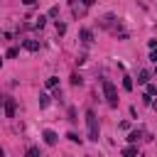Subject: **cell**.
Segmentation results:
<instances>
[{
  "label": "cell",
  "mask_w": 157,
  "mask_h": 157,
  "mask_svg": "<svg viewBox=\"0 0 157 157\" xmlns=\"http://www.w3.org/2000/svg\"><path fill=\"white\" fill-rule=\"evenodd\" d=\"M101 86H103V93H105L108 105H110V108H118V88H115V83H113L110 78H103Z\"/></svg>",
  "instance_id": "1"
},
{
  "label": "cell",
  "mask_w": 157,
  "mask_h": 157,
  "mask_svg": "<svg viewBox=\"0 0 157 157\" xmlns=\"http://www.w3.org/2000/svg\"><path fill=\"white\" fill-rule=\"evenodd\" d=\"M86 128H88V140L98 142L101 130H98V118H96V113H93V110H86Z\"/></svg>",
  "instance_id": "2"
},
{
  "label": "cell",
  "mask_w": 157,
  "mask_h": 157,
  "mask_svg": "<svg viewBox=\"0 0 157 157\" xmlns=\"http://www.w3.org/2000/svg\"><path fill=\"white\" fill-rule=\"evenodd\" d=\"M0 103L5 105V115H7V118H15V110H17V103H15V98H10V96H2V98H0Z\"/></svg>",
  "instance_id": "3"
},
{
  "label": "cell",
  "mask_w": 157,
  "mask_h": 157,
  "mask_svg": "<svg viewBox=\"0 0 157 157\" xmlns=\"http://www.w3.org/2000/svg\"><path fill=\"white\" fill-rule=\"evenodd\" d=\"M78 37H81V42H83L86 47H91V44H93V32H91V29H86V27L78 32Z\"/></svg>",
  "instance_id": "4"
},
{
  "label": "cell",
  "mask_w": 157,
  "mask_h": 157,
  "mask_svg": "<svg viewBox=\"0 0 157 157\" xmlns=\"http://www.w3.org/2000/svg\"><path fill=\"white\" fill-rule=\"evenodd\" d=\"M42 137H44V142H47V145H56V142H59V135H56L54 130H44V132H42Z\"/></svg>",
  "instance_id": "5"
},
{
  "label": "cell",
  "mask_w": 157,
  "mask_h": 157,
  "mask_svg": "<svg viewBox=\"0 0 157 157\" xmlns=\"http://www.w3.org/2000/svg\"><path fill=\"white\" fill-rule=\"evenodd\" d=\"M22 47H25L27 52H39V42H37V39H25Z\"/></svg>",
  "instance_id": "6"
},
{
  "label": "cell",
  "mask_w": 157,
  "mask_h": 157,
  "mask_svg": "<svg viewBox=\"0 0 157 157\" xmlns=\"http://www.w3.org/2000/svg\"><path fill=\"white\" fill-rule=\"evenodd\" d=\"M142 135H145V130H130V135H128V142H130V145H135V142H137Z\"/></svg>",
  "instance_id": "7"
},
{
  "label": "cell",
  "mask_w": 157,
  "mask_h": 157,
  "mask_svg": "<svg viewBox=\"0 0 157 157\" xmlns=\"http://www.w3.org/2000/svg\"><path fill=\"white\" fill-rule=\"evenodd\" d=\"M137 83L147 86V83H150V71H140V74H137Z\"/></svg>",
  "instance_id": "8"
},
{
  "label": "cell",
  "mask_w": 157,
  "mask_h": 157,
  "mask_svg": "<svg viewBox=\"0 0 157 157\" xmlns=\"http://www.w3.org/2000/svg\"><path fill=\"white\" fill-rule=\"evenodd\" d=\"M44 86H47V88H52V91H54V88H59V78H56V76H49V78H47V81H44Z\"/></svg>",
  "instance_id": "9"
},
{
  "label": "cell",
  "mask_w": 157,
  "mask_h": 157,
  "mask_svg": "<svg viewBox=\"0 0 157 157\" xmlns=\"http://www.w3.org/2000/svg\"><path fill=\"white\" fill-rule=\"evenodd\" d=\"M123 157H137V147H135V145H128V147L123 150Z\"/></svg>",
  "instance_id": "10"
},
{
  "label": "cell",
  "mask_w": 157,
  "mask_h": 157,
  "mask_svg": "<svg viewBox=\"0 0 157 157\" xmlns=\"http://www.w3.org/2000/svg\"><path fill=\"white\" fill-rule=\"evenodd\" d=\"M47 20H49L47 15H39V17H37V22H34V27H37V29H42V27L47 25Z\"/></svg>",
  "instance_id": "11"
},
{
  "label": "cell",
  "mask_w": 157,
  "mask_h": 157,
  "mask_svg": "<svg viewBox=\"0 0 157 157\" xmlns=\"http://www.w3.org/2000/svg\"><path fill=\"white\" fill-rule=\"evenodd\" d=\"M132 86H135L132 78H130V76H123V88H125V91H132Z\"/></svg>",
  "instance_id": "12"
},
{
  "label": "cell",
  "mask_w": 157,
  "mask_h": 157,
  "mask_svg": "<svg viewBox=\"0 0 157 157\" xmlns=\"http://www.w3.org/2000/svg\"><path fill=\"white\" fill-rule=\"evenodd\" d=\"M49 105V93H39V108H47Z\"/></svg>",
  "instance_id": "13"
},
{
  "label": "cell",
  "mask_w": 157,
  "mask_h": 157,
  "mask_svg": "<svg viewBox=\"0 0 157 157\" xmlns=\"http://www.w3.org/2000/svg\"><path fill=\"white\" fill-rule=\"evenodd\" d=\"M25 157H42V155H39V150H37V147H27Z\"/></svg>",
  "instance_id": "14"
},
{
  "label": "cell",
  "mask_w": 157,
  "mask_h": 157,
  "mask_svg": "<svg viewBox=\"0 0 157 157\" xmlns=\"http://www.w3.org/2000/svg\"><path fill=\"white\" fill-rule=\"evenodd\" d=\"M17 54H20V49H17V47H10V49H7V54H5V56H7V59H15V56H17Z\"/></svg>",
  "instance_id": "15"
},
{
  "label": "cell",
  "mask_w": 157,
  "mask_h": 157,
  "mask_svg": "<svg viewBox=\"0 0 157 157\" xmlns=\"http://www.w3.org/2000/svg\"><path fill=\"white\" fill-rule=\"evenodd\" d=\"M71 83H74V86H81V83H83V78H81L78 74H71Z\"/></svg>",
  "instance_id": "16"
},
{
  "label": "cell",
  "mask_w": 157,
  "mask_h": 157,
  "mask_svg": "<svg viewBox=\"0 0 157 157\" xmlns=\"http://www.w3.org/2000/svg\"><path fill=\"white\" fill-rule=\"evenodd\" d=\"M64 32H66V25H64V22H59V20H56V34H64Z\"/></svg>",
  "instance_id": "17"
},
{
  "label": "cell",
  "mask_w": 157,
  "mask_h": 157,
  "mask_svg": "<svg viewBox=\"0 0 157 157\" xmlns=\"http://www.w3.org/2000/svg\"><path fill=\"white\" fill-rule=\"evenodd\" d=\"M145 93H147V96H155V93H157V86H155V83H147V91H145Z\"/></svg>",
  "instance_id": "18"
},
{
  "label": "cell",
  "mask_w": 157,
  "mask_h": 157,
  "mask_svg": "<svg viewBox=\"0 0 157 157\" xmlns=\"http://www.w3.org/2000/svg\"><path fill=\"white\" fill-rule=\"evenodd\" d=\"M56 15H59V7H56V5H54V7H49V12H47V17H56Z\"/></svg>",
  "instance_id": "19"
},
{
  "label": "cell",
  "mask_w": 157,
  "mask_h": 157,
  "mask_svg": "<svg viewBox=\"0 0 157 157\" xmlns=\"http://www.w3.org/2000/svg\"><path fill=\"white\" fill-rule=\"evenodd\" d=\"M66 137H69V140H71V142H81V137H78V135H76V132H69V135H66Z\"/></svg>",
  "instance_id": "20"
},
{
  "label": "cell",
  "mask_w": 157,
  "mask_h": 157,
  "mask_svg": "<svg viewBox=\"0 0 157 157\" xmlns=\"http://www.w3.org/2000/svg\"><path fill=\"white\" fill-rule=\"evenodd\" d=\"M150 61H152V64H157V49H152V52H150Z\"/></svg>",
  "instance_id": "21"
},
{
  "label": "cell",
  "mask_w": 157,
  "mask_h": 157,
  "mask_svg": "<svg viewBox=\"0 0 157 157\" xmlns=\"http://www.w3.org/2000/svg\"><path fill=\"white\" fill-rule=\"evenodd\" d=\"M147 47H150V49H157V39H150V42H147Z\"/></svg>",
  "instance_id": "22"
},
{
  "label": "cell",
  "mask_w": 157,
  "mask_h": 157,
  "mask_svg": "<svg viewBox=\"0 0 157 157\" xmlns=\"http://www.w3.org/2000/svg\"><path fill=\"white\" fill-rule=\"evenodd\" d=\"M22 2H25L27 7H34V5H37V0H22Z\"/></svg>",
  "instance_id": "23"
},
{
  "label": "cell",
  "mask_w": 157,
  "mask_h": 157,
  "mask_svg": "<svg viewBox=\"0 0 157 157\" xmlns=\"http://www.w3.org/2000/svg\"><path fill=\"white\" fill-rule=\"evenodd\" d=\"M81 2H83V5H86V7H91V5H96V2H98V0H81Z\"/></svg>",
  "instance_id": "24"
},
{
  "label": "cell",
  "mask_w": 157,
  "mask_h": 157,
  "mask_svg": "<svg viewBox=\"0 0 157 157\" xmlns=\"http://www.w3.org/2000/svg\"><path fill=\"white\" fill-rule=\"evenodd\" d=\"M155 66H157V64H155Z\"/></svg>",
  "instance_id": "25"
}]
</instances>
